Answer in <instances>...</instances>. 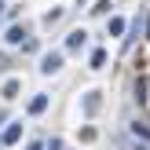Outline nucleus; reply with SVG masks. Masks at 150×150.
Listing matches in <instances>:
<instances>
[{
    "label": "nucleus",
    "mask_w": 150,
    "mask_h": 150,
    "mask_svg": "<svg viewBox=\"0 0 150 150\" xmlns=\"http://www.w3.org/2000/svg\"><path fill=\"white\" fill-rule=\"evenodd\" d=\"M106 11H110V0H99V4L92 7V15H106Z\"/></svg>",
    "instance_id": "9b49d317"
},
{
    "label": "nucleus",
    "mask_w": 150,
    "mask_h": 150,
    "mask_svg": "<svg viewBox=\"0 0 150 150\" xmlns=\"http://www.w3.org/2000/svg\"><path fill=\"white\" fill-rule=\"evenodd\" d=\"M132 136H136V139H146V143H150V128H146V125H132Z\"/></svg>",
    "instance_id": "1a4fd4ad"
},
{
    "label": "nucleus",
    "mask_w": 150,
    "mask_h": 150,
    "mask_svg": "<svg viewBox=\"0 0 150 150\" xmlns=\"http://www.w3.org/2000/svg\"><path fill=\"white\" fill-rule=\"evenodd\" d=\"M44 110H48V95H33V99H29V114H44Z\"/></svg>",
    "instance_id": "20e7f679"
},
{
    "label": "nucleus",
    "mask_w": 150,
    "mask_h": 150,
    "mask_svg": "<svg viewBox=\"0 0 150 150\" xmlns=\"http://www.w3.org/2000/svg\"><path fill=\"white\" fill-rule=\"evenodd\" d=\"M4 40H7V44L15 48V44H22V40H26V29H22V26H11V29L4 33Z\"/></svg>",
    "instance_id": "7ed1b4c3"
},
{
    "label": "nucleus",
    "mask_w": 150,
    "mask_h": 150,
    "mask_svg": "<svg viewBox=\"0 0 150 150\" xmlns=\"http://www.w3.org/2000/svg\"><path fill=\"white\" fill-rule=\"evenodd\" d=\"M18 136H22V121H15V125H7V132H4V143L11 146V143H18Z\"/></svg>",
    "instance_id": "39448f33"
},
{
    "label": "nucleus",
    "mask_w": 150,
    "mask_h": 150,
    "mask_svg": "<svg viewBox=\"0 0 150 150\" xmlns=\"http://www.w3.org/2000/svg\"><path fill=\"white\" fill-rule=\"evenodd\" d=\"M62 70V51H48L40 59V73H59Z\"/></svg>",
    "instance_id": "f257e3e1"
},
{
    "label": "nucleus",
    "mask_w": 150,
    "mask_h": 150,
    "mask_svg": "<svg viewBox=\"0 0 150 150\" xmlns=\"http://www.w3.org/2000/svg\"><path fill=\"white\" fill-rule=\"evenodd\" d=\"M26 150H44V146H40V143H33V146H26Z\"/></svg>",
    "instance_id": "ddd939ff"
},
{
    "label": "nucleus",
    "mask_w": 150,
    "mask_h": 150,
    "mask_svg": "<svg viewBox=\"0 0 150 150\" xmlns=\"http://www.w3.org/2000/svg\"><path fill=\"white\" fill-rule=\"evenodd\" d=\"M84 110H88V114H95V110H99V92H88V99H84Z\"/></svg>",
    "instance_id": "6e6552de"
},
{
    "label": "nucleus",
    "mask_w": 150,
    "mask_h": 150,
    "mask_svg": "<svg viewBox=\"0 0 150 150\" xmlns=\"http://www.w3.org/2000/svg\"><path fill=\"white\" fill-rule=\"evenodd\" d=\"M4 7H7V4H4V0H0V15H4Z\"/></svg>",
    "instance_id": "4468645a"
},
{
    "label": "nucleus",
    "mask_w": 150,
    "mask_h": 150,
    "mask_svg": "<svg viewBox=\"0 0 150 150\" xmlns=\"http://www.w3.org/2000/svg\"><path fill=\"white\" fill-rule=\"evenodd\" d=\"M84 40H88L84 29H73V33L66 37V51H81V48H84Z\"/></svg>",
    "instance_id": "f03ea898"
},
{
    "label": "nucleus",
    "mask_w": 150,
    "mask_h": 150,
    "mask_svg": "<svg viewBox=\"0 0 150 150\" xmlns=\"http://www.w3.org/2000/svg\"><path fill=\"white\" fill-rule=\"evenodd\" d=\"M44 150H62V139H48V146Z\"/></svg>",
    "instance_id": "f8f14e48"
},
{
    "label": "nucleus",
    "mask_w": 150,
    "mask_h": 150,
    "mask_svg": "<svg viewBox=\"0 0 150 150\" xmlns=\"http://www.w3.org/2000/svg\"><path fill=\"white\" fill-rule=\"evenodd\" d=\"M0 146H4V136H0Z\"/></svg>",
    "instance_id": "2eb2a0df"
},
{
    "label": "nucleus",
    "mask_w": 150,
    "mask_h": 150,
    "mask_svg": "<svg viewBox=\"0 0 150 150\" xmlns=\"http://www.w3.org/2000/svg\"><path fill=\"white\" fill-rule=\"evenodd\" d=\"M106 33H110V37H121V33H125V18H117V15H114L110 26H106Z\"/></svg>",
    "instance_id": "0eeeda50"
},
{
    "label": "nucleus",
    "mask_w": 150,
    "mask_h": 150,
    "mask_svg": "<svg viewBox=\"0 0 150 150\" xmlns=\"http://www.w3.org/2000/svg\"><path fill=\"white\" fill-rule=\"evenodd\" d=\"M15 95H18V81H7L4 84V99H15Z\"/></svg>",
    "instance_id": "9d476101"
},
{
    "label": "nucleus",
    "mask_w": 150,
    "mask_h": 150,
    "mask_svg": "<svg viewBox=\"0 0 150 150\" xmlns=\"http://www.w3.org/2000/svg\"><path fill=\"white\" fill-rule=\"evenodd\" d=\"M88 62H92V70H103V66H106V51H103V48H95Z\"/></svg>",
    "instance_id": "423d86ee"
}]
</instances>
